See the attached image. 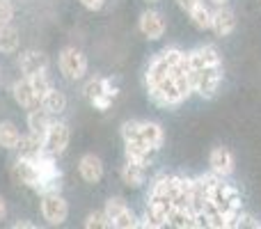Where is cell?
<instances>
[{"label":"cell","mask_w":261,"mask_h":229,"mask_svg":"<svg viewBox=\"0 0 261 229\" xmlns=\"http://www.w3.org/2000/svg\"><path fill=\"white\" fill-rule=\"evenodd\" d=\"M71 142V131L64 121H50L48 131L44 133V151L48 156H62Z\"/></svg>","instance_id":"4"},{"label":"cell","mask_w":261,"mask_h":229,"mask_svg":"<svg viewBox=\"0 0 261 229\" xmlns=\"http://www.w3.org/2000/svg\"><path fill=\"white\" fill-rule=\"evenodd\" d=\"M58 67L67 81H81V78H85L90 62H87V55L83 50L67 46V48H62V53L58 58Z\"/></svg>","instance_id":"3"},{"label":"cell","mask_w":261,"mask_h":229,"mask_svg":"<svg viewBox=\"0 0 261 229\" xmlns=\"http://www.w3.org/2000/svg\"><path fill=\"white\" fill-rule=\"evenodd\" d=\"M85 227L87 229H106V227H113L110 218L106 216V211H96V213H90L85 220Z\"/></svg>","instance_id":"29"},{"label":"cell","mask_w":261,"mask_h":229,"mask_svg":"<svg viewBox=\"0 0 261 229\" xmlns=\"http://www.w3.org/2000/svg\"><path fill=\"white\" fill-rule=\"evenodd\" d=\"M35 225H32V222H16V225H14V229H32Z\"/></svg>","instance_id":"37"},{"label":"cell","mask_w":261,"mask_h":229,"mask_svg":"<svg viewBox=\"0 0 261 229\" xmlns=\"http://www.w3.org/2000/svg\"><path fill=\"white\" fill-rule=\"evenodd\" d=\"M126 147V161H133V163H140V165H151L153 156H156V149L144 144L142 140H130V142H124Z\"/></svg>","instance_id":"15"},{"label":"cell","mask_w":261,"mask_h":229,"mask_svg":"<svg viewBox=\"0 0 261 229\" xmlns=\"http://www.w3.org/2000/svg\"><path fill=\"white\" fill-rule=\"evenodd\" d=\"M5 216H7V204H5V199L0 197V222L5 220Z\"/></svg>","instance_id":"36"},{"label":"cell","mask_w":261,"mask_h":229,"mask_svg":"<svg viewBox=\"0 0 261 229\" xmlns=\"http://www.w3.org/2000/svg\"><path fill=\"white\" fill-rule=\"evenodd\" d=\"M83 94L87 96V99H90V104L94 99H99V96H113L115 99V94H117V92H115V87H113V83L108 81V78H92V81H87L85 83V87H83Z\"/></svg>","instance_id":"19"},{"label":"cell","mask_w":261,"mask_h":229,"mask_svg":"<svg viewBox=\"0 0 261 229\" xmlns=\"http://www.w3.org/2000/svg\"><path fill=\"white\" fill-rule=\"evenodd\" d=\"M14 18V3L12 0H0V26L12 23Z\"/></svg>","instance_id":"32"},{"label":"cell","mask_w":261,"mask_h":229,"mask_svg":"<svg viewBox=\"0 0 261 229\" xmlns=\"http://www.w3.org/2000/svg\"><path fill=\"white\" fill-rule=\"evenodd\" d=\"M18 67H21L23 76H35V73H41L48 69V55L41 53V50H25L18 58Z\"/></svg>","instance_id":"13"},{"label":"cell","mask_w":261,"mask_h":229,"mask_svg":"<svg viewBox=\"0 0 261 229\" xmlns=\"http://www.w3.org/2000/svg\"><path fill=\"white\" fill-rule=\"evenodd\" d=\"M138 28H140V32H142L147 39L156 41V39H161V37L165 35L167 23H165V18H163L161 12H156V9H147V12L140 14Z\"/></svg>","instance_id":"6"},{"label":"cell","mask_w":261,"mask_h":229,"mask_svg":"<svg viewBox=\"0 0 261 229\" xmlns=\"http://www.w3.org/2000/svg\"><path fill=\"white\" fill-rule=\"evenodd\" d=\"M170 211L172 209H165V207H161V204L147 202V209H144V216H142L140 227H149V229L167 227V216H170Z\"/></svg>","instance_id":"17"},{"label":"cell","mask_w":261,"mask_h":229,"mask_svg":"<svg viewBox=\"0 0 261 229\" xmlns=\"http://www.w3.org/2000/svg\"><path fill=\"white\" fill-rule=\"evenodd\" d=\"M12 96H14V101L25 110H32V108H37V106H41V99L35 94V90H32L30 78L28 76H23L21 81H16L12 85Z\"/></svg>","instance_id":"12"},{"label":"cell","mask_w":261,"mask_h":229,"mask_svg":"<svg viewBox=\"0 0 261 229\" xmlns=\"http://www.w3.org/2000/svg\"><path fill=\"white\" fill-rule=\"evenodd\" d=\"M202 3V0H176V5H179L184 12H190L193 7H197V5Z\"/></svg>","instance_id":"35"},{"label":"cell","mask_w":261,"mask_h":229,"mask_svg":"<svg viewBox=\"0 0 261 229\" xmlns=\"http://www.w3.org/2000/svg\"><path fill=\"white\" fill-rule=\"evenodd\" d=\"M211 3L218 7V5H227V3H229V0H211Z\"/></svg>","instance_id":"38"},{"label":"cell","mask_w":261,"mask_h":229,"mask_svg":"<svg viewBox=\"0 0 261 229\" xmlns=\"http://www.w3.org/2000/svg\"><path fill=\"white\" fill-rule=\"evenodd\" d=\"M122 181L128 186V188H140V186L147 181V167L140 165V163H133V161H126L122 165Z\"/></svg>","instance_id":"20"},{"label":"cell","mask_w":261,"mask_h":229,"mask_svg":"<svg viewBox=\"0 0 261 229\" xmlns=\"http://www.w3.org/2000/svg\"><path fill=\"white\" fill-rule=\"evenodd\" d=\"M113 227L115 229H133V227H140L138 216L133 213V209H130V207L124 209V211L113 220Z\"/></svg>","instance_id":"27"},{"label":"cell","mask_w":261,"mask_h":229,"mask_svg":"<svg viewBox=\"0 0 261 229\" xmlns=\"http://www.w3.org/2000/svg\"><path fill=\"white\" fill-rule=\"evenodd\" d=\"M147 3H158V0H147Z\"/></svg>","instance_id":"39"},{"label":"cell","mask_w":261,"mask_h":229,"mask_svg":"<svg viewBox=\"0 0 261 229\" xmlns=\"http://www.w3.org/2000/svg\"><path fill=\"white\" fill-rule=\"evenodd\" d=\"M18 50V30L12 23H5L0 26V53L9 55Z\"/></svg>","instance_id":"24"},{"label":"cell","mask_w":261,"mask_h":229,"mask_svg":"<svg viewBox=\"0 0 261 229\" xmlns=\"http://www.w3.org/2000/svg\"><path fill=\"white\" fill-rule=\"evenodd\" d=\"M208 202H213L220 211H234V209H241V193L234 188V186L222 184L220 181V184L213 188Z\"/></svg>","instance_id":"8"},{"label":"cell","mask_w":261,"mask_h":229,"mask_svg":"<svg viewBox=\"0 0 261 229\" xmlns=\"http://www.w3.org/2000/svg\"><path fill=\"white\" fill-rule=\"evenodd\" d=\"M188 55V67L190 71H197V69L204 67H216V64H222V58L213 46H197L195 50H190Z\"/></svg>","instance_id":"10"},{"label":"cell","mask_w":261,"mask_h":229,"mask_svg":"<svg viewBox=\"0 0 261 229\" xmlns=\"http://www.w3.org/2000/svg\"><path fill=\"white\" fill-rule=\"evenodd\" d=\"M12 176L16 179V184L35 188L39 184V170H37L35 158H18L16 165L12 167Z\"/></svg>","instance_id":"11"},{"label":"cell","mask_w":261,"mask_h":229,"mask_svg":"<svg viewBox=\"0 0 261 229\" xmlns=\"http://www.w3.org/2000/svg\"><path fill=\"white\" fill-rule=\"evenodd\" d=\"M41 216L48 225L58 227L69 218V204L60 193L41 195Z\"/></svg>","instance_id":"5"},{"label":"cell","mask_w":261,"mask_h":229,"mask_svg":"<svg viewBox=\"0 0 261 229\" xmlns=\"http://www.w3.org/2000/svg\"><path fill=\"white\" fill-rule=\"evenodd\" d=\"M16 151H18V158H37L44 154V135H37V133H30L28 135H21L16 144Z\"/></svg>","instance_id":"16"},{"label":"cell","mask_w":261,"mask_h":229,"mask_svg":"<svg viewBox=\"0 0 261 229\" xmlns=\"http://www.w3.org/2000/svg\"><path fill=\"white\" fill-rule=\"evenodd\" d=\"M140 140L158 151L165 142V133H163L161 124H156V121H140Z\"/></svg>","instance_id":"21"},{"label":"cell","mask_w":261,"mask_h":229,"mask_svg":"<svg viewBox=\"0 0 261 229\" xmlns=\"http://www.w3.org/2000/svg\"><path fill=\"white\" fill-rule=\"evenodd\" d=\"M167 225L176 229H195L197 227V213L190 207H172L167 216Z\"/></svg>","instance_id":"18"},{"label":"cell","mask_w":261,"mask_h":229,"mask_svg":"<svg viewBox=\"0 0 261 229\" xmlns=\"http://www.w3.org/2000/svg\"><path fill=\"white\" fill-rule=\"evenodd\" d=\"M81 5L85 9H90V12H99V9L106 5V0H81Z\"/></svg>","instance_id":"33"},{"label":"cell","mask_w":261,"mask_h":229,"mask_svg":"<svg viewBox=\"0 0 261 229\" xmlns=\"http://www.w3.org/2000/svg\"><path fill=\"white\" fill-rule=\"evenodd\" d=\"M190 83H193V92H197L202 99H213L222 83V64L190 71Z\"/></svg>","instance_id":"2"},{"label":"cell","mask_w":261,"mask_h":229,"mask_svg":"<svg viewBox=\"0 0 261 229\" xmlns=\"http://www.w3.org/2000/svg\"><path fill=\"white\" fill-rule=\"evenodd\" d=\"M78 174L87 184H99L103 179V161L99 156H94V154H85L78 161Z\"/></svg>","instance_id":"14"},{"label":"cell","mask_w":261,"mask_h":229,"mask_svg":"<svg viewBox=\"0 0 261 229\" xmlns=\"http://www.w3.org/2000/svg\"><path fill=\"white\" fill-rule=\"evenodd\" d=\"M126 207H128V204H126V199H124V197H110L108 202H106V209H103V211H106V216L110 218V222H113L115 218H117Z\"/></svg>","instance_id":"30"},{"label":"cell","mask_w":261,"mask_h":229,"mask_svg":"<svg viewBox=\"0 0 261 229\" xmlns=\"http://www.w3.org/2000/svg\"><path fill=\"white\" fill-rule=\"evenodd\" d=\"M110 104H113V96H99V99L92 101V106H94V108H99V110H108Z\"/></svg>","instance_id":"34"},{"label":"cell","mask_w":261,"mask_h":229,"mask_svg":"<svg viewBox=\"0 0 261 229\" xmlns=\"http://www.w3.org/2000/svg\"><path fill=\"white\" fill-rule=\"evenodd\" d=\"M21 133H18L16 124L12 121H0V147L3 149H16Z\"/></svg>","instance_id":"25"},{"label":"cell","mask_w":261,"mask_h":229,"mask_svg":"<svg viewBox=\"0 0 261 229\" xmlns=\"http://www.w3.org/2000/svg\"><path fill=\"white\" fill-rule=\"evenodd\" d=\"M149 99L161 108H174V106L184 104L190 94H193V83H190L188 71H172L161 83L147 87Z\"/></svg>","instance_id":"1"},{"label":"cell","mask_w":261,"mask_h":229,"mask_svg":"<svg viewBox=\"0 0 261 229\" xmlns=\"http://www.w3.org/2000/svg\"><path fill=\"white\" fill-rule=\"evenodd\" d=\"M188 14H190V21H193V26L197 28V30H208V28H211L213 12L204 3H199L197 7H193Z\"/></svg>","instance_id":"26"},{"label":"cell","mask_w":261,"mask_h":229,"mask_svg":"<svg viewBox=\"0 0 261 229\" xmlns=\"http://www.w3.org/2000/svg\"><path fill=\"white\" fill-rule=\"evenodd\" d=\"M122 138L124 142H130V140H140V121L138 119H130L122 124Z\"/></svg>","instance_id":"31"},{"label":"cell","mask_w":261,"mask_h":229,"mask_svg":"<svg viewBox=\"0 0 261 229\" xmlns=\"http://www.w3.org/2000/svg\"><path fill=\"white\" fill-rule=\"evenodd\" d=\"M211 30L218 37H229L236 30V14L234 9H229L227 5H218L213 9V18H211Z\"/></svg>","instance_id":"9"},{"label":"cell","mask_w":261,"mask_h":229,"mask_svg":"<svg viewBox=\"0 0 261 229\" xmlns=\"http://www.w3.org/2000/svg\"><path fill=\"white\" fill-rule=\"evenodd\" d=\"M30 85H32V90H35V94L39 96V99H44V96L48 94V90L53 87L50 85V81H48V76H46V71L30 76Z\"/></svg>","instance_id":"28"},{"label":"cell","mask_w":261,"mask_h":229,"mask_svg":"<svg viewBox=\"0 0 261 229\" xmlns=\"http://www.w3.org/2000/svg\"><path fill=\"white\" fill-rule=\"evenodd\" d=\"M67 94L64 92H60V90H55V87H50L48 90V94L41 99V108H46L53 117H58V115H62L64 110H67Z\"/></svg>","instance_id":"23"},{"label":"cell","mask_w":261,"mask_h":229,"mask_svg":"<svg viewBox=\"0 0 261 229\" xmlns=\"http://www.w3.org/2000/svg\"><path fill=\"white\" fill-rule=\"evenodd\" d=\"M208 165H211V172H216L218 176H231L236 170V158L234 154L227 147H213L211 154H208Z\"/></svg>","instance_id":"7"},{"label":"cell","mask_w":261,"mask_h":229,"mask_svg":"<svg viewBox=\"0 0 261 229\" xmlns=\"http://www.w3.org/2000/svg\"><path fill=\"white\" fill-rule=\"evenodd\" d=\"M50 121H53V115L46 108H41V106H37V108H32L30 113H28V129H30V133L44 135L46 131H48Z\"/></svg>","instance_id":"22"}]
</instances>
